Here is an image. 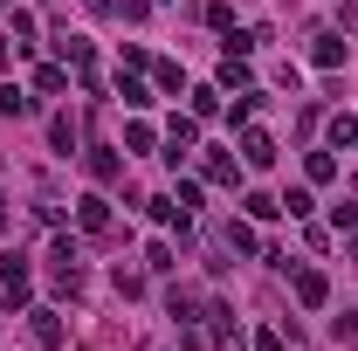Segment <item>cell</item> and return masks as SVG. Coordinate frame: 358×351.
Returning <instances> with one entry per match:
<instances>
[{"instance_id":"6da1fadb","label":"cell","mask_w":358,"mask_h":351,"mask_svg":"<svg viewBox=\"0 0 358 351\" xmlns=\"http://www.w3.org/2000/svg\"><path fill=\"white\" fill-rule=\"evenodd\" d=\"M48 275H55V289L83 296V248H76L69 234H55V248H48Z\"/></svg>"},{"instance_id":"7a4b0ae2","label":"cell","mask_w":358,"mask_h":351,"mask_svg":"<svg viewBox=\"0 0 358 351\" xmlns=\"http://www.w3.org/2000/svg\"><path fill=\"white\" fill-rule=\"evenodd\" d=\"M296 303H303V310H324V303H331V282H324L317 268H296Z\"/></svg>"},{"instance_id":"3957f363","label":"cell","mask_w":358,"mask_h":351,"mask_svg":"<svg viewBox=\"0 0 358 351\" xmlns=\"http://www.w3.org/2000/svg\"><path fill=\"white\" fill-rule=\"evenodd\" d=\"M241 159H248L255 173H262V166H275V138H268V131H241Z\"/></svg>"},{"instance_id":"277c9868","label":"cell","mask_w":358,"mask_h":351,"mask_svg":"<svg viewBox=\"0 0 358 351\" xmlns=\"http://www.w3.org/2000/svg\"><path fill=\"white\" fill-rule=\"evenodd\" d=\"M28 289H35V282H28V268H21V255H14V262L0 268V296H7V303H28Z\"/></svg>"},{"instance_id":"5b68a950","label":"cell","mask_w":358,"mask_h":351,"mask_svg":"<svg viewBox=\"0 0 358 351\" xmlns=\"http://www.w3.org/2000/svg\"><path fill=\"white\" fill-rule=\"evenodd\" d=\"M76 220H83V234H110V207L90 193V200H76Z\"/></svg>"},{"instance_id":"8992f818","label":"cell","mask_w":358,"mask_h":351,"mask_svg":"<svg viewBox=\"0 0 358 351\" xmlns=\"http://www.w3.org/2000/svg\"><path fill=\"white\" fill-rule=\"evenodd\" d=\"M310 62H317V69H338V62H345V42H338V35H317V42H310Z\"/></svg>"},{"instance_id":"52a82bcc","label":"cell","mask_w":358,"mask_h":351,"mask_svg":"<svg viewBox=\"0 0 358 351\" xmlns=\"http://www.w3.org/2000/svg\"><path fill=\"white\" fill-rule=\"evenodd\" d=\"M227 248H234V255H255L262 241H255V227H248V220H227Z\"/></svg>"},{"instance_id":"ba28073f","label":"cell","mask_w":358,"mask_h":351,"mask_svg":"<svg viewBox=\"0 0 358 351\" xmlns=\"http://www.w3.org/2000/svg\"><path fill=\"white\" fill-rule=\"evenodd\" d=\"M28 110H35V103H28L21 89H14V83H0V117H28Z\"/></svg>"},{"instance_id":"9c48e42d","label":"cell","mask_w":358,"mask_h":351,"mask_svg":"<svg viewBox=\"0 0 358 351\" xmlns=\"http://www.w3.org/2000/svg\"><path fill=\"white\" fill-rule=\"evenodd\" d=\"M90 173H96L103 186H110V179L124 173V159H117V152H90Z\"/></svg>"},{"instance_id":"30bf717a","label":"cell","mask_w":358,"mask_h":351,"mask_svg":"<svg viewBox=\"0 0 358 351\" xmlns=\"http://www.w3.org/2000/svg\"><path fill=\"white\" fill-rule=\"evenodd\" d=\"M35 338H42V345H62V317H55V310H35Z\"/></svg>"},{"instance_id":"8fae6325","label":"cell","mask_w":358,"mask_h":351,"mask_svg":"<svg viewBox=\"0 0 358 351\" xmlns=\"http://www.w3.org/2000/svg\"><path fill=\"white\" fill-rule=\"evenodd\" d=\"M331 145H358V117H352V110L331 117Z\"/></svg>"},{"instance_id":"7c38bea8","label":"cell","mask_w":358,"mask_h":351,"mask_svg":"<svg viewBox=\"0 0 358 351\" xmlns=\"http://www.w3.org/2000/svg\"><path fill=\"white\" fill-rule=\"evenodd\" d=\"M62 83H69V69H55V62H42V69H35V89H42V96H55Z\"/></svg>"},{"instance_id":"4fadbf2b","label":"cell","mask_w":358,"mask_h":351,"mask_svg":"<svg viewBox=\"0 0 358 351\" xmlns=\"http://www.w3.org/2000/svg\"><path fill=\"white\" fill-rule=\"evenodd\" d=\"M117 96H124V103H131V110H145V103H152V89L138 83V76H117Z\"/></svg>"},{"instance_id":"5bb4252c","label":"cell","mask_w":358,"mask_h":351,"mask_svg":"<svg viewBox=\"0 0 358 351\" xmlns=\"http://www.w3.org/2000/svg\"><path fill=\"white\" fill-rule=\"evenodd\" d=\"M241 83H248V62H241V55H227V62H221V89H241Z\"/></svg>"},{"instance_id":"9a60e30c","label":"cell","mask_w":358,"mask_h":351,"mask_svg":"<svg viewBox=\"0 0 358 351\" xmlns=\"http://www.w3.org/2000/svg\"><path fill=\"white\" fill-rule=\"evenodd\" d=\"M282 214V200H268V193H248V220H275Z\"/></svg>"},{"instance_id":"2e32d148","label":"cell","mask_w":358,"mask_h":351,"mask_svg":"<svg viewBox=\"0 0 358 351\" xmlns=\"http://www.w3.org/2000/svg\"><path fill=\"white\" fill-rule=\"evenodd\" d=\"M48 138H55V152H76V124H69V117H55V124H48Z\"/></svg>"},{"instance_id":"e0dca14e","label":"cell","mask_w":358,"mask_h":351,"mask_svg":"<svg viewBox=\"0 0 358 351\" xmlns=\"http://www.w3.org/2000/svg\"><path fill=\"white\" fill-rule=\"evenodd\" d=\"M310 179H317V186H324V179H338V159H331V152H310Z\"/></svg>"},{"instance_id":"ac0fdd59","label":"cell","mask_w":358,"mask_h":351,"mask_svg":"<svg viewBox=\"0 0 358 351\" xmlns=\"http://www.w3.org/2000/svg\"><path fill=\"white\" fill-rule=\"evenodd\" d=\"M282 214H289V220H310V193H282Z\"/></svg>"},{"instance_id":"d6986e66","label":"cell","mask_w":358,"mask_h":351,"mask_svg":"<svg viewBox=\"0 0 358 351\" xmlns=\"http://www.w3.org/2000/svg\"><path fill=\"white\" fill-rule=\"evenodd\" d=\"M207 28H221V35H234V7H221V0H214V7H207Z\"/></svg>"},{"instance_id":"ffe728a7","label":"cell","mask_w":358,"mask_h":351,"mask_svg":"<svg viewBox=\"0 0 358 351\" xmlns=\"http://www.w3.org/2000/svg\"><path fill=\"white\" fill-rule=\"evenodd\" d=\"M0 234H7V200H0Z\"/></svg>"}]
</instances>
